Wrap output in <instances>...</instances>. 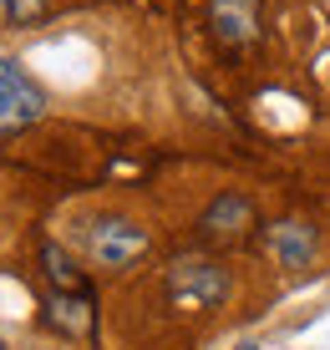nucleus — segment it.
Segmentation results:
<instances>
[{
  "instance_id": "39448f33",
  "label": "nucleus",
  "mask_w": 330,
  "mask_h": 350,
  "mask_svg": "<svg viewBox=\"0 0 330 350\" xmlns=\"http://www.w3.org/2000/svg\"><path fill=\"white\" fill-rule=\"evenodd\" d=\"M249 228H254V203L244 193H218L199 219V234L214 239V244H239Z\"/></svg>"
},
{
  "instance_id": "f03ea898",
  "label": "nucleus",
  "mask_w": 330,
  "mask_h": 350,
  "mask_svg": "<svg viewBox=\"0 0 330 350\" xmlns=\"http://www.w3.org/2000/svg\"><path fill=\"white\" fill-rule=\"evenodd\" d=\"M148 228L138 219H127V213H102V219H92L81 228V249H87V259L97 269H127V264H138L148 254Z\"/></svg>"
},
{
  "instance_id": "0eeeda50",
  "label": "nucleus",
  "mask_w": 330,
  "mask_h": 350,
  "mask_svg": "<svg viewBox=\"0 0 330 350\" xmlns=\"http://www.w3.org/2000/svg\"><path fill=\"white\" fill-rule=\"evenodd\" d=\"M51 325L66 335H87L92 330V295L87 289H56L51 295Z\"/></svg>"
},
{
  "instance_id": "f257e3e1",
  "label": "nucleus",
  "mask_w": 330,
  "mask_h": 350,
  "mask_svg": "<svg viewBox=\"0 0 330 350\" xmlns=\"http://www.w3.org/2000/svg\"><path fill=\"white\" fill-rule=\"evenodd\" d=\"M163 295H168V305H173V310L203 315V310L229 305V295H234V274H229L218 259H209V254H183V259L168 264Z\"/></svg>"
},
{
  "instance_id": "6e6552de",
  "label": "nucleus",
  "mask_w": 330,
  "mask_h": 350,
  "mask_svg": "<svg viewBox=\"0 0 330 350\" xmlns=\"http://www.w3.org/2000/svg\"><path fill=\"white\" fill-rule=\"evenodd\" d=\"M41 264H46V274H51V284H56V289H87V284H81V274H77V264L61 254L56 244H46V249H41Z\"/></svg>"
},
{
  "instance_id": "9d476101",
  "label": "nucleus",
  "mask_w": 330,
  "mask_h": 350,
  "mask_svg": "<svg viewBox=\"0 0 330 350\" xmlns=\"http://www.w3.org/2000/svg\"><path fill=\"white\" fill-rule=\"evenodd\" d=\"M239 350H259V345H239Z\"/></svg>"
},
{
  "instance_id": "423d86ee",
  "label": "nucleus",
  "mask_w": 330,
  "mask_h": 350,
  "mask_svg": "<svg viewBox=\"0 0 330 350\" xmlns=\"http://www.w3.org/2000/svg\"><path fill=\"white\" fill-rule=\"evenodd\" d=\"M264 249L275 254L279 269H305L315 259V249H320V239H315V228L305 219H279L264 228Z\"/></svg>"
},
{
  "instance_id": "7ed1b4c3",
  "label": "nucleus",
  "mask_w": 330,
  "mask_h": 350,
  "mask_svg": "<svg viewBox=\"0 0 330 350\" xmlns=\"http://www.w3.org/2000/svg\"><path fill=\"white\" fill-rule=\"evenodd\" d=\"M46 117V92L21 62L0 56V132H21Z\"/></svg>"
},
{
  "instance_id": "20e7f679",
  "label": "nucleus",
  "mask_w": 330,
  "mask_h": 350,
  "mask_svg": "<svg viewBox=\"0 0 330 350\" xmlns=\"http://www.w3.org/2000/svg\"><path fill=\"white\" fill-rule=\"evenodd\" d=\"M209 26H214V41L224 51H244V46L259 41L264 5L259 0H209Z\"/></svg>"
},
{
  "instance_id": "9b49d317",
  "label": "nucleus",
  "mask_w": 330,
  "mask_h": 350,
  "mask_svg": "<svg viewBox=\"0 0 330 350\" xmlns=\"http://www.w3.org/2000/svg\"><path fill=\"white\" fill-rule=\"evenodd\" d=\"M0 350H5V345H0Z\"/></svg>"
},
{
  "instance_id": "1a4fd4ad",
  "label": "nucleus",
  "mask_w": 330,
  "mask_h": 350,
  "mask_svg": "<svg viewBox=\"0 0 330 350\" xmlns=\"http://www.w3.org/2000/svg\"><path fill=\"white\" fill-rule=\"evenodd\" d=\"M0 5L10 10V21H36L46 10V0H0Z\"/></svg>"
}]
</instances>
